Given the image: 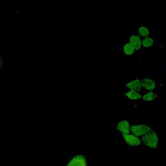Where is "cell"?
I'll use <instances>...</instances> for the list:
<instances>
[{
    "label": "cell",
    "mask_w": 166,
    "mask_h": 166,
    "mask_svg": "<svg viewBox=\"0 0 166 166\" xmlns=\"http://www.w3.org/2000/svg\"><path fill=\"white\" fill-rule=\"evenodd\" d=\"M130 125L127 120H124L120 121L117 126H116V129L119 131L123 135H129L130 132Z\"/></svg>",
    "instance_id": "6"
},
{
    "label": "cell",
    "mask_w": 166,
    "mask_h": 166,
    "mask_svg": "<svg viewBox=\"0 0 166 166\" xmlns=\"http://www.w3.org/2000/svg\"><path fill=\"white\" fill-rule=\"evenodd\" d=\"M142 88L148 92H154L157 87L156 82L150 78H144L141 80Z\"/></svg>",
    "instance_id": "3"
},
{
    "label": "cell",
    "mask_w": 166,
    "mask_h": 166,
    "mask_svg": "<svg viewBox=\"0 0 166 166\" xmlns=\"http://www.w3.org/2000/svg\"><path fill=\"white\" fill-rule=\"evenodd\" d=\"M138 36L143 39L147 37H149L150 35V31L145 26H141L139 27L138 30Z\"/></svg>",
    "instance_id": "12"
},
{
    "label": "cell",
    "mask_w": 166,
    "mask_h": 166,
    "mask_svg": "<svg viewBox=\"0 0 166 166\" xmlns=\"http://www.w3.org/2000/svg\"><path fill=\"white\" fill-rule=\"evenodd\" d=\"M157 94L155 93L154 92H148L142 95V99L144 102H150L154 101L156 98H157Z\"/></svg>",
    "instance_id": "11"
},
{
    "label": "cell",
    "mask_w": 166,
    "mask_h": 166,
    "mask_svg": "<svg viewBox=\"0 0 166 166\" xmlns=\"http://www.w3.org/2000/svg\"><path fill=\"white\" fill-rule=\"evenodd\" d=\"M125 87L130 90H134L138 92H140L142 88L141 80H140L139 78L132 80L126 83Z\"/></svg>",
    "instance_id": "5"
},
{
    "label": "cell",
    "mask_w": 166,
    "mask_h": 166,
    "mask_svg": "<svg viewBox=\"0 0 166 166\" xmlns=\"http://www.w3.org/2000/svg\"><path fill=\"white\" fill-rule=\"evenodd\" d=\"M151 130H152V128L145 124L134 125L130 126V132L132 135L139 138L140 136H143Z\"/></svg>",
    "instance_id": "2"
},
{
    "label": "cell",
    "mask_w": 166,
    "mask_h": 166,
    "mask_svg": "<svg viewBox=\"0 0 166 166\" xmlns=\"http://www.w3.org/2000/svg\"><path fill=\"white\" fill-rule=\"evenodd\" d=\"M129 43L135 49L139 51L142 48V39L138 35H131L129 38Z\"/></svg>",
    "instance_id": "7"
},
{
    "label": "cell",
    "mask_w": 166,
    "mask_h": 166,
    "mask_svg": "<svg viewBox=\"0 0 166 166\" xmlns=\"http://www.w3.org/2000/svg\"><path fill=\"white\" fill-rule=\"evenodd\" d=\"M123 137L126 143L130 146H138L141 144V139L132 134L124 135Z\"/></svg>",
    "instance_id": "4"
},
{
    "label": "cell",
    "mask_w": 166,
    "mask_h": 166,
    "mask_svg": "<svg viewBox=\"0 0 166 166\" xmlns=\"http://www.w3.org/2000/svg\"><path fill=\"white\" fill-rule=\"evenodd\" d=\"M154 44V40L151 37H147L142 39V47L151 48Z\"/></svg>",
    "instance_id": "13"
},
{
    "label": "cell",
    "mask_w": 166,
    "mask_h": 166,
    "mask_svg": "<svg viewBox=\"0 0 166 166\" xmlns=\"http://www.w3.org/2000/svg\"><path fill=\"white\" fill-rule=\"evenodd\" d=\"M124 95L129 99H132V100H138V99H141L142 96L139 92L134 90H129L125 93Z\"/></svg>",
    "instance_id": "9"
},
{
    "label": "cell",
    "mask_w": 166,
    "mask_h": 166,
    "mask_svg": "<svg viewBox=\"0 0 166 166\" xmlns=\"http://www.w3.org/2000/svg\"><path fill=\"white\" fill-rule=\"evenodd\" d=\"M123 51L124 54L127 56H130L132 55H133L136 51L134 48L129 42L123 45Z\"/></svg>",
    "instance_id": "10"
},
{
    "label": "cell",
    "mask_w": 166,
    "mask_h": 166,
    "mask_svg": "<svg viewBox=\"0 0 166 166\" xmlns=\"http://www.w3.org/2000/svg\"><path fill=\"white\" fill-rule=\"evenodd\" d=\"M142 143L147 147L156 149L159 145V136L156 131L152 129L142 136Z\"/></svg>",
    "instance_id": "1"
},
{
    "label": "cell",
    "mask_w": 166,
    "mask_h": 166,
    "mask_svg": "<svg viewBox=\"0 0 166 166\" xmlns=\"http://www.w3.org/2000/svg\"><path fill=\"white\" fill-rule=\"evenodd\" d=\"M66 166H87L86 158L81 155L75 156Z\"/></svg>",
    "instance_id": "8"
}]
</instances>
